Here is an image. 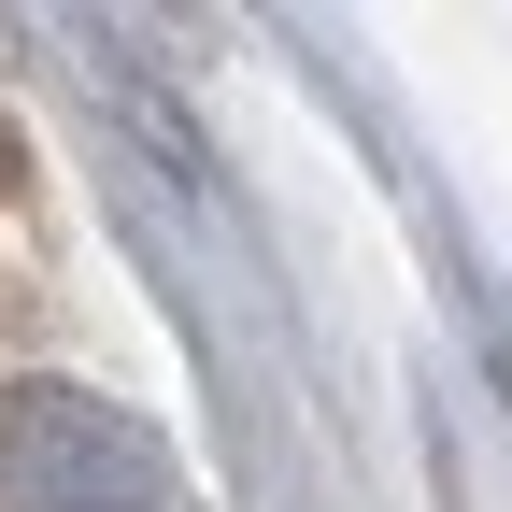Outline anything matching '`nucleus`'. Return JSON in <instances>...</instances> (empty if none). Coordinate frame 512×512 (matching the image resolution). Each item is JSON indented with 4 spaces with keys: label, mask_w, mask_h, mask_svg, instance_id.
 <instances>
[{
    "label": "nucleus",
    "mask_w": 512,
    "mask_h": 512,
    "mask_svg": "<svg viewBox=\"0 0 512 512\" xmlns=\"http://www.w3.org/2000/svg\"><path fill=\"white\" fill-rule=\"evenodd\" d=\"M0 512H185L143 413L86 384H0Z\"/></svg>",
    "instance_id": "f257e3e1"
}]
</instances>
